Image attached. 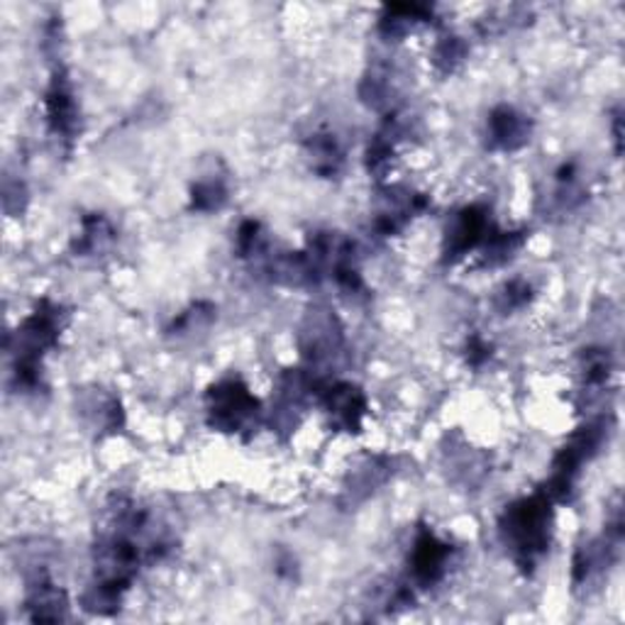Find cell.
<instances>
[{
	"label": "cell",
	"instance_id": "9",
	"mask_svg": "<svg viewBox=\"0 0 625 625\" xmlns=\"http://www.w3.org/2000/svg\"><path fill=\"white\" fill-rule=\"evenodd\" d=\"M25 608L30 613V621L35 623H57L66 618V611H69V601H66V594L54 586L50 579H40L30 586L28 591V601Z\"/></svg>",
	"mask_w": 625,
	"mask_h": 625
},
{
	"label": "cell",
	"instance_id": "3",
	"mask_svg": "<svg viewBox=\"0 0 625 625\" xmlns=\"http://www.w3.org/2000/svg\"><path fill=\"white\" fill-rule=\"evenodd\" d=\"M256 413H260V401L238 379H228L208 391L210 426L222 432L248 430L256 420Z\"/></svg>",
	"mask_w": 625,
	"mask_h": 625
},
{
	"label": "cell",
	"instance_id": "4",
	"mask_svg": "<svg viewBox=\"0 0 625 625\" xmlns=\"http://www.w3.org/2000/svg\"><path fill=\"white\" fill-rule=\"evenodd\" d=\"M452 562V547L440 540L430 528H420L410 547L408 582L406 586L416 594L420 589L440 584Z\"/></svg>",
	"mask_w": 625,
	"mask_h": 625
},
{
	"label": "cell",
	"instance_id": "13",
	"mask_svg": "<svg viewBox=\"0 0 625 625\" xmlns=\"http://www.w3.org/2000/svg\"><path fill=\"white\" fill-rule=\"evenodd\" d=\"M533 298V288L528 282H523V278H513L504 288H501V294L496 298V306L508 312V310H520L523 306H528Z\"/></svg>",
	"mask_w": 625,
	"mask_h": 625
},
{
	"label": "cell",
	"instance_id": "11",
	"mask_svg": "<svg viewBox=\"0 0 625 625\" xmlns=\"http://www.w3.org/2000/svg\"><path fill=\"white\" fill-rule=\"evenodd\" d=\"M113 238H116L113 226H110L103 216H86L81 220V232H78V238L74 242V250L81 256H94L106 252Z\"/></svg>",
	"mask_w": 625,
	"mask_h": 625
},
{
	"label": "cell",
	"instance_id": "1",
	"mask_svg": "<svg viewBox=\"0 0 625 625\" xmlns=\"http://www.w3.org/2000/svg\"><path fill=\"white\" fill-rule=\"evenodd\" d=\"M501 540L518 567L533 569L538 564L552 540V498L540 491L516 501L501 518Z\"/></svg>",
	"mask_w": 625,
	"mask_h": 625
},
{
	"label": "cell",
	"instance_id": "15",
	"mask_svg": "<svg viewBox=\"0 0 625 625\" xmlns=\"http://www.w3.org/2000/svg\"><path fill=\"white\" fill-rule=\"evenodd\" d=\"M611 374V357L604 350H591L584 354V379L586 384H604Z\"/></svg>",
	"mask_w": 625,
	"mask_h": 625
},
{
	"label": "cell",
	"instance_id": "6",
	"mask_svg": "<svg viewBox=\"0 0 625 625\" xmlns=\"http://www.w3.org/2000/svg\"><path fill=\"white\" fill-rule=\"evenodd\" d=\"M312 394L318 396L335 428L348 432H357L362 428L366 398L360 388L344 382H312Z\"/></svg>",
	"mask_w": 625,
	"mask_h": 625
},
{
	"label": "cell",
	"instance_id": "16",
	"mask_svg": "<svg viewBox=\"0 0 625 625\" xmlns=\"http://www.w3.org/2000/svg\"><path fill=\"white\" fill-rule=\"evenodd\" d=\"M489 357H491L489 342L484 338H479V335H474V338L469 340V344H467V360L472 362L474 366H479V364H484Z\"/></svg>",
	"mask_w": 625,
	"mask_h": 625
},
{
	"label": "cell",
	"instance_id": "14",
	"mask_svg": "<svg viewBox=\"0 0 625 625\" xmlns=\"http://www.w3.org/2000/svg\"><path fill=\"white\" fill-rule=\"evenodd\" d=\"M464 54H467V47L462 44L460 37H442L438 42V47H435V54H432V62L435 66H438L440 72H452L457 64H460L464 59Z\"/></svg>",
	"mask_w": 625,
	"mask_h": 625
},
{
	"label": "cell",
	"instance_id": "5",
	"mask_svg": "<svg viewBox=\"0 0 625 625\" xmlns=\"http://www.w3.org/2000/svg\"><path fill=\"white\" fill-rule=\"evenodd\" d=\"M494 232L496 228L484 206H467L452 218L448 234H445V256L450 262L462 260L474 250H482Z\"/></svg>",
	"mask_w": 625,
	"mask_h": 625
},
{
	"label": "cell",
	"instance_id": "7",
	"mask_svg": "<svg viewBox=\"0 0 625 625\" xmlns=\"http://www.w3.org/2000/svg\"><path fill=\"white\" fill-rule=\"evenodd\" d=\"M44 118H47L52 135H57L64 142L74 140L78 130V108L72 81L64 72H54L47 86V94H44Z\"/></svg>",
	"mask_w": 625,
	"mask_h": 625
},
{
	"label": "cell",
	"instance_id": "10",
	"mask_svg": "<svg viewBox=\"0 0 625 625\" xmlns=\"http://www.w3.org/2000/svg\"><path fill=\"white\" fill-rule=\"evenodd\" d=\"M306 154L310 160L312 172H318L320 176H332L340 172L342 160H344V152L340 147L338 138L332 135V132H316V135H310L306 142Z\"/></svg>",
	"mask_w": 625,
	"mask_h": 625
},
{
	"label": "cell",
	"instance_id": "8",
	"mask_svg": "<svg viewBox=\"0 0 625 625\" xmlns=\"http://www.w3.org/2000/svg\"><path fill=\"white\" fill-rule=\"evenodd\" d=\"M530 120L528 116L518 113L516 108L501 106L489 118V142L494 150L513 152L520 150L530 140Z\"/></svg>",
	"mask_w": 625,
	"mask_h": 625
},
{
	"label": "cell",
	"instance_id": "12",
	"mask_svg": "<svg viewBox=\"0 0 625 625\" xmlns=\"http://www.w3.org/2000/svg\"><path fill=\"white\" fill-rule=\"evenodd\" d=\"M228 200V186L226 178L208 174L200 176L191 188V208L200 210V213H213V210L222 208Z\"/></svg>",
	"mask_w": 625,
	"mask_h": 625
},
{
	"label": "cell",
	"instance_id": "2",
	"mask_svg": "<svg viewBox=\"0 0 625 625\" xmlns=\"http://www.w3.org/2000/svg\"><path fill=\"white\" fill-rule=\"evenodd\" d=\"M64 312L52 300L42 304L20 322L15 332V382L22 388H37L42 382V357L59 342Z\"/></svg>",
	"mask_w": 625,
	"mask_h": 625
}]
</instances>
